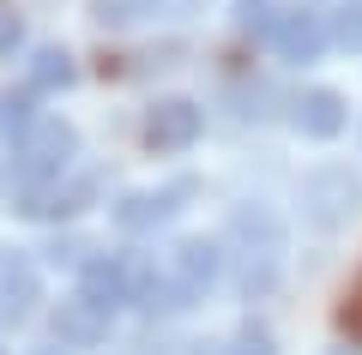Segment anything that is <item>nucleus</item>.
Returning a JSON list of instances; mask_svg holds the SVG:
<instances>
[{"label": "nucleus", "instance_id": "1", "mask_svg": "<svg viewBox=\"0 0 362 355\" xmlns=\"http://www.w3.org/2000/svg\"><path fill=\"white\" fill-rule=\"evenodd\" d=\"M73 157H78V133L66 127V121H54V114H42L37 127L13 145V181H18V193H49L54 181L66 175Z\"/></svg>", "mask_w": 362, "mask_h": 355}, {"label": "nucleus", "instance_id": "4", "mask_svg": "<svg viewBox=\"0 0 362 355\" xmlns=\"http://www.w3.org/2000/svg\"><path fill=\"white\" fill-rule=\"evenodd\" d=\"M199 133H206V109H199V102H187V97H163V102H151V109H145L139 139H145V151L169 157V151H187Z\"/></svg>", "mask_w": 362, "mask_h": 355}, {"label": "nucleus", "instance_id": "15", "mask_svg": "<svg viewBox=\"0 0 362 355\" xmlns=\"http://www.w3.org/2000/svg\"><path fill=\"white\" fill-rule=\"evenodd\" d=\"M338 331H344L350 343H362V277L344 289V301H338Z\"/></svg>", "mask_w": 362, "mask_h": 355}, {"label": "nucleus", "instance_id": "5", "mask_svg": "<svg viewBox=\"0 0 362 355\" xmlns=\"http://www.w3.org/2000/svg\"><path fill=\"white\" fill-rule=\"evenodd\" d=\"M163 271H169V283H175V301L194 307V301H206V289L223 277V247L218 241H181Z\"/></svg>", "mask_w": 362, "mask_h": 355}, {"label": "nucleus", "instance_id": "8", "mask_svg": "<svg viewBox=\"0 0 362 355\" xmlns=\"http://www.w3.org/2000/svg\"><path fill=\"white\" fill-rule=\"evenodd\" d=\"M266 42L284 54V61L308 66V61H320V49L332 42V30H326V13H278V25H272Z\"/></svg>", "mask_w": 362, "mask_h": 355}, {"label": "nucleus", "instance_id": "9", "mask_svg": "<svg viewBox=\"0 0 362 355\" xmlns=\"http://www.w3.org/2000/svg\"><path fill=\"white\" fill-rule=\"evenodd\" d=\"M290 121H296V133H308V139H338L350 121L344 97L338 90H302L296 102H290Z\"/></svg>", "mask_w": 362, "mask_h": 355}, {"label": "nucleus", "instance_id": "17", "mask_svg": "<svg viewBox=\"0 0 362 355\" xmlns=\"http://www.w3.org/2000/svg\"><path fill=\"white\" fill-rule=\"evenodd\" d=\"M18 37H25V30H18V13H13V6H0V54L18 49Z\"/></svg>", "mask_w": 362, "mask_h": 355}, {"label": "nucleus", "instance_id": "12", "mask_svg": "<svg viewBox=\"0 0 362 355\" xmlns=\"http://www.w3.org/2000/svg\"><path fill=\"white\" fill-rule=\"evenodd\" d=\"M37 121H42V114H37V90L18 85V90H6V97H0V139L18 145L30 127H37Z\"/></svg>", "mask_w": 362, "mask_h": 355}, {"label": "nucleus", "instance_id": "13", "mask_svg": "<svg viewBox=\"0 0 362 355\" xmlns=\"http://www.w3.org/2000/svg\"><path fill=\"white\" fill-rule=\"evenodd\" d=\"M54 331H61V337H73V343H97L103 337V313H97V307H85L73 295V301L61 307V319H54Z\"/></svg>", "mask_w": 362, "mask_h": 355}, {"label": "nucleus", "instance_id": "7", "mask_svg": "<svg viewBox=\"0 0 362 355\" xmlns=\"http://www.w3.org/2000/svg\"><path fill=\"white\" fill-rule=\"evenodd\" d=\"M78 301L97 307L103 319L115 313V307H127L133 301V265L127 259H109V253L85 259V271H78Z\"/></svg>", "mask_w": 362, "mask_h": 355}, {"label": "nucleus", "instance_id": "6", "mask_svg": "<svg viewBox=\"0 0 362 355\" xmlns=\"http://www.w3.org/2000/svg\"><path fill=\"white\" fill-rule=\"evenodd\" d=\"M194 181L181 175V181H169V187H145V193H127V199L115 205V223L127 229V235H151V229H163L169 217L181 211V205L194 199Z\"/></svg>", "mask_w": 362, "mask_h": 355}, {"label": "nucleus", "instance_id": "11", "mask_svg": "<svg viewBox=\"0 0 362 355\" xmlns=\"http://www.w3.org/2000/svg\"><path fill=\"white\" fill-rule=\"evenodd\" d=\"M42 295V277H37V265H30L25 253H6L0 259V301L13 307V313H25L30 301Z\"/></svg>", "mask_w": 362, "mask_h": 355}, {"label": "nucleus", "instance_id": "2", "mask_svg": "<svg viewBox=\"0 0 362 355\" xmlns=\"http://www.w3.org/2000/svg\"><path fill=\"white\" fill-rule=\"evenodd\" d=\"M230 241H235V265H242V289L247 295H266L272 283H278V259H284V229H278V217L259 211V205H247V211H235L230 223Z\"/></svg>", "mask_w": 362, "mask_h": 355}, {"label": "nucleus", "instance_id": "3", "mask_svg": "<svg viewBox=\"0 0 362 355\" xmlns=\"http://www.w3.org/2000/svg\"><path fill=\"white\" fill-rule=\"evenodd\" d=\"M356 211H362V175H350V169H314L302 181V217L314 229H344Z\"/></svg>", "mask_w": 362, "mask_h": 355}, {"label": "nucleus", "instance_id": "14", "mask_svg": "<svg viewBox=\"0 0 362 355\" xmlns=\"http://www.w3.org/2000/svg\"><path fill=\"white\" fill-rule=\"evenodd\" d=\"M326 30H332L338 49L362 54V0H344V6H332V13H326Z\"/></svg>", "mask_w": 362, "mask_h": 355}, {"label": "nucleus", "instance_id": "16", "mask_svg": "<svg viewBox=\"0 0 362 355\" xmlns=\"http://www.w3.org/2000/svg\"><path fill=\"white\" fill-rule=\"evenodd\" d=\"M235 355H272V337H266L259 325H247L242 337H235Z\"/></svg>", "mask_w": 362, "mask_h": 355}, {"label": "nucleus", "instance_id": "10", "mask_svg": "<svg viewBox=\"0 0 362 355\" xmlns=\"http://www.w3.org/2000/svg\"><path fill=\"white\" fill-rule=\"evenodd\" d=\"M73 78H78V66H73V54H66V49H37V54H30V66H25V90H37V97L66 90Z\"/></svg>", "mask_w": 362, "mask_h": 355}]
</instances>
